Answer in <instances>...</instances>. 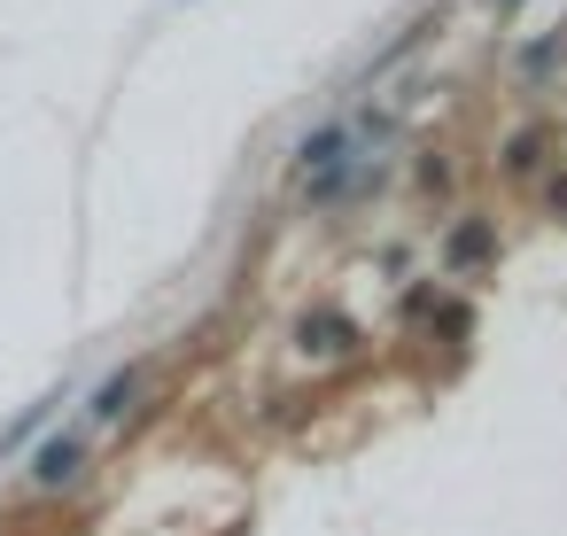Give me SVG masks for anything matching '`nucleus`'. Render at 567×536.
Here are the masks:
<instances>
[{
	"instance_id": "39448f33",
	"label": "nucleus",
	"mask_w": 567,
	"mask_h": 536,
	"mask_svg": "<svg viewBox=\"0 0 567 536\" xmlns=\"http://www.w3.org/2000/svg\"><path fill=\"white\" fill-rule=\"evenodd\" d=\"M489 9H513V0H489Z\"/></svg>"
},
{
	"instance_id": "20e7f679",
	"label": "nucleus",
	"mask_w": 567,
	"mask_h": 536,
	"mask_svg": "<svg viewBox=\"0 0 567 536\" xmlns=\"http://www.w3.org/2000/svg\"><path fill=\"white\" fill-rule=\"evenodd\" d=\"M489 257V226H458L451 234V265H482Z\"/></svg>"
},
{
	"instance_id": "7ed1b4c3",
	"label": "nucleus",
	"mask_w": 567,
	"mask_h": 536,
	"mask_svg": "<svg viewBox=\"0 0 567 536\" xmlns=\"http://www.w3.org/2000/svg\"><path fill=\"white\" fill-rule=\"evenodd\" d=\"M133 389H141V373H117V381H102V396H94V420H117V412L133 404Z\"/></svg>"
},
{
	"instance_id": "f257e3e1",
	"label": "nucleus",
	"mask_w": 567,
	"mask_h": 536,
	"mask_svg": "<svg viewBox=\"0 0 567 536\" xmlns=\"http://www.w3.org/2000/svg\"><path fill=\"white\" fill-rule=\"evenodd\" d=\"M296 334H303V350H319V358H342V350L358 342V327H350L342 311H311V319H303Z\"/></svg>"
},
{
	"instance_id": "f03ea898",
	"label": "nucleus",
	"mask_w": 567,
	"mask_h": 536,
	"mask_svg": "<svg viewBox=\"0 0 567 536\" xmlns=\"http://www.w3.org/2000/svg\"><path fill=\"white\" fill-rule=\"evenodd\" d=\"M32 474H40L48 489H55V482H71V474H79V435H55V443H40V466H32Z\"/></svg>"
}]
</instances>
